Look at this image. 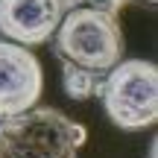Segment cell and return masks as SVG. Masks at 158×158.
Wrapping results in <instances>:
<instances>
[{
    "instance_id": "cell-1",
    "label": "cell",
    "mask_w": 158,
    "mask_h": 158,
    "mask_svg": "<svg viewBox=\"0 0 158 158\" xmlns=\"http://www.w3.org/2000/svg\"><path fill=\"white\" fill-rule=\"evenodd\" d=\"M50 41L56 59L62 62V82L70 100H88L100 94L102 79L126 50L120 15L91 6L68 9Z\"/></svg>"
},
{
    "instance_id": "cell-2",
    "label": "cell",
    "mask_w": 158,
    "mask_h": 158,
    "mask_svg": "<svg viewBox=\"0 0 158 158\" xmlns=\"http://www.w3.org/2000/svg\"><path fill=\"white\" fill-rule=\"evenodd\" d=\"M85 138L82 123L50 106L0 114V158H76Z\"/></svg>"
},
{
    "instance_id": "cell-3",
    "label": "cell",
    "mask_w": 158,
    "mask_h": 158,
    "mask_svg": "<svg viewBox=\"0 0 158 158\" xmlns=\"http://www.w3.org/2000/svg\"><path fill=\"white\" fill-rule=\"evenodd\" d=\"M100 97L114 126L126 132L147 129L158 120V68L143 59H120L102 79Z\"/></svg>"
},
{
    "instance_id": "cell-4",
    "label": "cell",
    "mask_w": 158,
    "mask_h": 158,
    "mask_svg": "<svg viewBox=\"0 0 158 158\" xmlns=\"http://www.w3.org/2000/svg\"><path fill=\"white\" fill-rule=\"evenodd\" d=\"M44 70L32 50L18 41H0V114H18L38 102Z\"/></svg>"
},
{
    "instance_id": "cell-5",
    "label": "cell",
    "mask_w": 158,
    "mask_h": 158,
    "mask_svg": "<svg viewBox=\"0 0 158 158\" xmlns=\"http://www.w3.org/2000/svg\"><path fill=\"white\" fill-rule=\"evenodd\" d=\"M59 0H0V32L23 47L47 44L62 21Z\"/></svg>"
},
{
    "instance_id": "cell-6",
    "label": "cell",
    "mask_w": 158,
    "mask_h": 158,
    "mask_svg": "<svg viewBox=\"0 0 158 158\" xmlns=\"http://www.w3.org/2000/svg\"><path fill=\"white\" fill-rule=\"evenodd\" d=\"M129 0H59L62 12L68 9H76V6H91V9H102V12H111V15H120L126 9Z\"/></svg>"
},
{
    "instance_id": "cell-7",
    "label": "cell",
    "mask_w": 158,
    "mask_h": 158,
    "mask_svg": "<svg viewBox=\"0 0 158 158\" xmlns=\"http://www.w3.org/2000/svg\"><path fill=\"white\" fill-rule=\"evenodd\" d=\"M149 158H155V141L149 143Z\"/></svg>"
},
{
    "instance_id": "cell-8",
    "label": "cell",
    "mask_w": 158,
    "mask_h": 158,
    "mask_svg": "<svg viewBox=\"0 0 158 158\" xmlns=\"http://www.w3.org/2000/svg\"><path fill=\"white\" fill-rule=\"evenodd\" d=\"M147 3H155V0H147Z\"/></svg>"
}]
</instances>
